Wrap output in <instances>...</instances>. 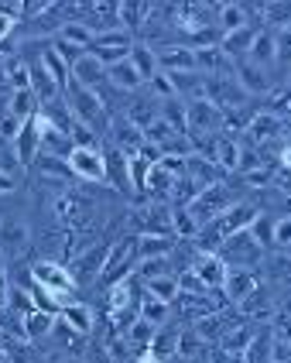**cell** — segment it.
<instances>
[{
	"label": "cell",
	"instance_id": "cell-30",
	"mask_svg": "<svg viewBox=\"0 0 291 363\" xmlns=\"http://www.w3.org/2000/svg\"><path fill=\"white\" fill-rule=\"evenodd\" d=\"M274 247H291V216H278L274 220Z\"/></svg>",
	"mask_w": 291,
	"mask_h": 363
},
{
	"label": "cell",
	"instance_id": "cell-26",
	"mask_svg": "<svg viewBox=\"0 0 291 363\" xmlns=\"http://www.w3.org/2000/svg\"><path fill=\"white\" fill-rule=\"evenodd\" d=\"M144 295L158 298V302H175L178 298V274H165V278H154V281H144Z\"/></svg>",
	"mask_w": 291,
	"mask_h": 363
},
{
	"label": "cell",
	"instance_id": "cell-24",
	"mask_svg": "<svg viewBox=\"0 0 291 363\" xmlns=\"http://www.w3.org/2000/svg\"><path fill=\"white\" fill-rule=\"evenodd\" d=\"M42 65L52 72V76H55V82L62 86V93H65V89H69V82H72V65H69V62H65L62 55L52 48V45L42 52Z\"/></svg>",
	"mask_w": 291,
	"mask_h": 363
},
{
	"label": "cell",
	"instance_id": "cell-11",
	"mask_svg": "<svg viewBox=\"0 0 291 363\" xmlns=\"http://www.w3.org/2000/svg\"><path fill=\"white\" fill-rule=\"evenodd\" d=\"M281 127H285V117H274V113H268V110H257L244 134H247L250 147H264L270 138H278V134H281Z\"/></svg>",
	"mask_w": 291,
	"mask_h": 363
},
{
	"label": "cell",
	"instance_id": "cell-14",
	"mask_svg": "<svg viewBox=\"0 0 291 363\" xmlns=\"http://www.w3.org/2000/svg\"><path fill=\"white\" fill-rule=\"evenodd\" d=\"M106 86H113V89H120V93H137V89H144V79H141V72L134 69L130 55H127L124 62H117V65L106 69Z\"/></svg>",
	"mask_w": 291,
	"mask_h": 363
},
{
	"label": "cell",
	"instance_id": "cell-10",
	"mask_svg": "<svg viewBox=\"0 0 291 363\" xmlns=\"http://www.w3.org/2000/svg\"><path fill=\"white\" fill-rule=\"evenodd\" d=\"M250 14H253V7H247V4H216V28L223 35L244 31V28H257V21Z\"/></svg>",
	"mask_w": 291,
	"mask_h": 363
},
{
	"label": "cell",
	"instance_id": "cell-3",
	"mask_svg": "<svg viewBox=\"0 0 291 363\" xmlns=\"http://www.w3.org/2000/svg\"><path fill=\"white\" fill-rule=\"evenodd\" d=\"M134 267H137V237H124V240L110 243V257H106V267L103 274H100V281L106 288H113V284L127 281L130 274H134Z\"/></svg>",
	"mask_w": 291,
	"mask_h": 363
},
{
	"label": "cell",
	"instance_id": "cell-1",
	"mask_svg": "<svg viewBox=\"0 0 291 363\" xmlns=\"http://www.w3.org/2000/svg\"><path fill=\"white\" fill-rule=\"evenodd\" d=\"M65 100H69V113H72V121L86 123V127H89V130H96V134H110L103 93L86 89V86H79V82H69Z\"/></svg>",
	"mask_w": 291,
	"mask_h": 363
},
{
	"label": "cell",
	"instance_id": "cell-25",
	"mask_svg": "<svg viewBox=\"0 0 291 363\" xmlns=\"http://www.w3.org/2000/svg\"><path fill=\"white\" fill-rule=\"evenodd\" d=\"M42 179H52V182H65L72 179V172H69V162L65 158H52V155H38V162L31 164Z\"/></svg>",
	"mask_w": 291,
	"mask_h": 363
},
{
	"label": "cell",
	"instance_id": "cell-16",
	"mask_svg": "<svg viewBox=\"0 0 291 363\" xmlns=\"http://www.w3.org/2000/svg\"><path fill=\"white\" fill-rule=\"evenodd\" d=\"M0 110H7V113H14L18 121L28 123L31 117H38V113H42V103H38V96H35L31 89H11Z\"/></svg>",
	"mask_w": 291,
	"mask_h": 363
},
{
	"label": "cell",
	"instance_id": "cell-31",
	"mask_svg": "<svg viewBox=\"0 0 291 363\" xmlns=\"http://www.w3.org/2000/svg\"><path fill=\"white\" fill-rule=\"evenodd\" d=\"M18 24H21V21L4 18V14H0V45H4L7 38H11V35H18Z\"/></svg>",
	"mask_w": 291,
	"mask_h": 363
},
{
	"label": "cell",
	"instance_id": "cell-8",
	"mask_svg": "<svg viewBox=\"0 0 291 363\" xmlns=\"http://www.w3.org/2000/svg\"><path fill=\"white\" fill-rule=\"evenodd\" d=\"M154 52H158V69L165 76H171V72H199L192 45H165V48H154Z\"/></svg>",
	"mask_w": 291,
	"mask_h": 363
},
{
	"label": "cell",
	"instance_id": "cell-15",
	"mask_svg": "<svg viewBox=\"0 0 291 363\" xmlns=\"http://www.w3.org/2000/svg\"><path fill=\"white\" fill-rule=\"evenodd\" d=\"M72 82H79V86H86V89H103L106 86V65L103 62H96L89 52H86L83 59L72 65Z\"/></svg>",
	"mask_w": 291,
	"mask_h": 363
},
{
	"label": "cell",
	"instance_id": "cell-29",
	"mask_svg": "<svg viewBox=\"0 0 291 363\" xmlns=\"http://www.w3.org/2000/svg\"><path fill=\"white\" fill-rule=\"evenodd\" d=\"M250 233H253V240L261 243V247H274V216H257L253 226H250Z\"/></svg>",
	"mask_w": 291,
	"mask_h": 363
},
{
	"label": "cell",
	"instance_id": "cell-28",
	"mask_svg": "<svg viewBox=\"0 0 291 363\" xmlns=\"http://www.w3.org/2000/svg\"><path fill=\"white\" fill-rule=\"evenodd\" d=\"M168 308H171L168 302H158V298H151V295H144V298H141V319L161 329V325L168 323Z\"/></svg>",
	"mask_w": 291,
	"mask_h": 363
},
{
	"label": "cell",
	"instance_id": "cell-22",
	"mask_svg": "<svg viewBox=\"0 0 291 363\" xmlns=\"http://www.w3.org/2000/svg\"><path fill=\"white\" fill-rule=\"evenodd\" d=\"M59 319L72 325L79 336H89V333H93V323H96L93 308H89V305H83V302H69L62 312H59Z\"/></svg>",
	"mask_w": 291,
	"mask_h": 363
},
{
	"label": "cell",
	"instance_id": "cell-20",
	"mask_svg": "<svg viewBox=\"0 0 291 363\" xmlns=\"http://www.w3.org/2000/svg\"><path fill=\"white\" fill-rule=\"evenodd\" d=\"M240 147H244V144L236 141V138L219 134L216 144H212V158H209V162L216 164L219 172H236V164H240Z\"/></svg>",
	"mask_w": 291,
	"mask_h": 363
},
{
	"label": "cell",
	"instance_id": "cell-4",
	"mask_svg": "<svg viewBox=\"0 0 291 363\" xmlns=\"http://www.w3.org/2000/svg\"><path fill=\"white\" fill-rule=\"evenodd\" d=\"M72 179L89 182V185H103L106 182V162L103 147H72V155L65 158Z\"/></svg>",
	"mask_w": 291,
	"mask_h": 363
},
{
	"label": "cell",
	"instance_id": "cell-5",
	"mask_svg": "<svg viewBox=\"0 0 291 363\" xmlns=\"http://www.w3.org/2000/svg\"><path fill=\"white\" fill-rule=\"evenodd\" d=\"M31 281L48 288V291H55V295H62V298H72V291H76L72 271H65V264L48 261V257L38 264H31Z\"/></svg>",
	"mask_w": 291,
	"mask_h": 363
},
{
	"label": "cell",
	"instance_id": "cell-18",
	"mask_svg": "<svg viewBox=\"0 0 291 363\" xmlns=\"http://www.w3.org/2000/svg\"><path fill=\"white\" fill-rule=\"evenodd\" d=\"M257 35H261V24H257V28H244V31H233V35H223L219 48H223V52L229 55V62L236 65V62H244L250 55V48H253Z\"/></svg>",
	"mask_w": 291,
	"mask_h": 363
},
{
	"label": "cell",
	"instance_id": "cell-2",
	"mask_svg": "<svg viewBox=\"0 0 291 363\" xmlns=\"http://www.w3.org/2000/svg\"><path fill=\"white\" fill-rule=\"evenodd\" d=\"M31 243H35V233H31V223L21 209L0 213V254H4V261H21L31 250Z\"/></svg>",
	"mask_w": 291,
	"mask_h": 363
},
{
	"label": "cell",
	"instance_id": "cell-27",
	"mask_svg": "<svg viewBox=\"0 0 291 363\" xmlns=\"http://www.w3.org/2000/svg\"><path fill=\"white\" fill-rule=\"evenodd\" d=\"M158 333H161L158 325H151V323H144V319H137V323H134L124 333V340H127V346H134V350L141 353V350H147V346H154V336H158Z\"/></svg>",
	"mask_w": 291,
	"mask_h": 363
},
{
	"label": "cell",
	"instance_id": "cell-9",
	"mask_svg": "<svg viewBox=\"0 0 291 363\" xmlns=\"http://www.w3.org/2000/svg\"><path fill=\"white\" fill-rule=\"evenodd\" d=\"M106 257H110V243H96V247L83 250L76 257V264H72V281H93V278H100L106 267Z\"/></svg>",
	"mask_w": 291,
	"mask_h": 363
},
{
	"label": "cell",
	"instance_id": "cell-32",
	"mask_svg": "<svg viewBox=\"0 0 291 363\" xmlns=\"http://www.w3.org/2000/svg\"><path fill=\"white\" fill-rule=\"evenodd\" d=\"M134 363H161V353H154V350L147 346V350H141V353H137V360H134Z\"/></svg>",
	"mask_w": 291,
	"mask_h": 363
},
{
	"label": "cell",
	"instance_id": "cell-7",
	"mask_svg": "<svg viewBox=\"0 0 291 363\" xmlns=\"http://www.w3.org/2000/svg\"><path fill=\"white\" fill-rule=\"evenodd\" d=\"M28 79H31V93L38 96L42 110H45V106H55V103L65 96L62 86L55 82V76H52V72H48V69L42 65V59H38V62H28Z\"/></svg>",
	"mask_w": 291,
	"mask_h": 363
},
{
	"label": "cell",
	"instance_id": "cell-13",
	"mask_svg": "<svg viewBox=\"0 0 291 363\" xmlns=\"http://www.w3.org/2000/svg\"><path fill=\"white\" fill-rule=\"evenodd\" d=\"M103 162H106V182L124 189V192H134V185H130V162H127L124 151L110 144V147H103Z\"/></svg>",
	"mask_w": 291,
	"mask_h": 363
},
{
	"label": "cell",
	"instance_id": "cell-21",
	"mask_svg": "<svg viewBox=\"0 0 291 363\" xmlns=\"http://www.w3.org/2000/svg\"><path fill=\"white\" fill-rule=\"evenodd\" d=\"M130 62H134V69L141 72L144 86L161 72V69H158V52H154L151 45H144V41H134V48H130Z\"/></svg>",
	"mask_w": 291,
	"mask_h": 363
},
{
	"label": "cell",
	"instance_id": "cell-6",
	"mask_svg": "<svg viewBox=\"0 0 291 363\" xmlns=\"http://www.w3.org/2000/svg\"><path fill=\"white\" fill-rule=\"evenodd\" d=\"M11 147H14V155H18L21 168H31V164L38 162V155H42V113L24 123L21 134L14 138V144H11Z\"/></svg>",
	"mask_w": 291,
	"mask_h": 363
},
{
	"label": "cell",
	"instance_id": "cell-33",
	"mask_svg": "<svg viewBox=\"0 0 291 363\" xmlns=\"http://www.w3.org/2000/svg\"><path fill=\"white\" fill-rule=\"evenodd\" d=\"M4 298H7V288H4V274H0V308H4Z\"/></svg>",
	"mask_w": 291,
	"mask_h": 363
},
{
	"label": "cell",
	"instance_id": "cell-17",
	"mask_svg": "<svg viewBox=\"0 0 291 363\" xmlns=\"http://www.w3.org/2000/svg\"><path fill=\"white\" fill-rule=\"evenodd\" d=\"M261 288V278H257V271H229L227 274V284H223V291H227L229 302H247L250 295Z\"/></svg>",
	"mask_w": 291,
	"mask_h": 363
},
{
	"label": "cell",
	"instance_id": "cell-23",
	"mask_svg": "<svg viewBox=\"0 0 291 363\" xmlns=\"http://www.w3.org/2000/svg\"><path fill=\"white\" fill-rule=\"evenodd\" d=\"M257 216H261V213H257V206H250V202H236L227 216H223V226H227V233L233 237V233H240V230H250Z\"/></svg>",
	"mask_w": 291,
	"mask_h": 363
},
{
	"label": "cell",
	"instance_id": "cell-19",
	"mask_svg": "<svg viewBox=\"0 0 291 363\" xmlns=\"http://www.w3.org/2000/svg\"><path fill=\"white\" fill-rule=\"evenodd\" d=\"M55 319H59V315H48V312H42V308H31V312H24V319H21L24 343H38V340H48V336H52V329H55Z\"/></svg>",
	"mask_w": 291,
	"mask_h": 363
},
{
	"label": "cell",
	"instance_id": "cell-12",
	"mask_svg": "<svg viewBox=\"0 0 291 363\" xmlns=\"http://www.w3.org/2000/svg\"><path fill=\"white\" fill-rule=\"evenodd\" d=\"M192 274L206 284V288H223V284H227L229 267L219 254H199V261L192 264Z\"/></svg>",
	"mask_w": 291,
	"mask_h": 363
}]
</instances>
